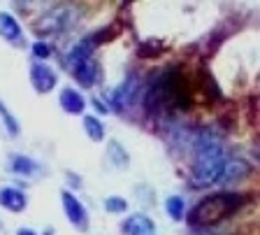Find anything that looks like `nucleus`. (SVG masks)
<instances>
[{
    "instance_id": "nucleus-14",
    "label": "nucleus",
    "mask_w": 260,
    "mask_h": 235,
    "mask_svg": "<svg viewBox=\"0 0 260 235\" xmlns=\"http://www.w3.org/2000/svg\"><path fill=\"white\" fill-rule=\"evenodd\" d=\"M12 170L21 172V175H30V172L38 170V165L32 163L30 159H26V156H12Z\"/></svg>"
},
{
    "instance_id": "nucleus-1",
    "label": "nucleus",
    "mask_w": 260,
    "mask_h": 235,
    "mask_svg": "<svg viewBox=\"0 0 260 235\" xmlns=\"http://www.w3.org/2000/svg\"><path fill=\"white\" fill-rule=\"evenodd\" d=\"M186 109L190 107V93L188 82L179 70L165 72L151 84L149 93H146V109L149 112H162V109Z\"/></svg>"
},
{
    "instance_id": "nucleus-12",
    "label": "nucleus",
    "mask_w": 260,
    "mask_h": 235,
    "mask_svg": "<svg viewBox=\"0 0 260 235\" xmlns=\"http://www.w3.org/2000/svg\"><path fill=\"white\" fill-rule=\"evenodd\" d=\"M84 131H86V135L93 142H100L105 137V128L100 124V119H95V116H84Z\"/></svg>"
},
{
    "instance_id": "nucleus-5",
    "label": "nucleus",
    "mask_w": 260,
    "mask_h": 235,
    "mask_svg": "<svg viewBox=\"0 0 260 235\" xmlns=\"http://www.w3.org/2000/svg\"><path fill=\"white\" fill-rule=\"evenodd\" d=\"M30 82H32V86H35V91L49 93L56 86L58 77H56V72L51 70L47 63H35V66L30 68Z\"/></svg>"
},
{
    "instance_id": "nucleus-16",
    "label": "nucleus",
    "mask_w": 260,
    "mask_h": 235,
    "mask_svg": "<svg viewBox=\"0 0 260 235\" xmlns=\"http://www.w3.org/2000/svg\"><path fill=\"white\" fill-rule=\"evenodd\" d=\"M105 208H107V212H125V210H128V202L119 196H112L105 200Z\"/></svg>"
},
{
    "instance_id": "nucleus-3",
    "label": "nucleus",
    "mask_w": 260,
    "mask_h": 235,
    "mask_svg": "<svg viewBox=\"0 0 260 235\" xmlns=\"http://www.w3.org/2000/svg\"><path fill=\"white\" fill-rule=\"evenodd\" d=\"M225 165H228V161L221 154V147L216 142L200 144V154H198V161L193 165V184L205 186V184L221 180Z\"/></svg>"
},
{
    "instance_id": "nucleus-15",
    "label": "nucleus",
    "mask_w": 260,
    "mask_h": 235,
    "mask_svg": "<svg viewBox=\"0 0 260 235\" xmlns=\"http://www.w3.org/2000/svg\"><path fill=\"white\" fill-rule=\"evenodd\" d=\"M162 49H165V44H162L160 40H149V42L140 44V51H137V54L140 56H158V54H162Z\"/></svg>"
},
{
    "instance_id": "nucleus-6",
    "label": "nucleus",
    "mask_w": 260,
    "mask_h": 235,
    "mask_svg": "<svg viewBox=\"0 0 260 235\" xmlns=\"http://www.w3.org/2000/svg\"><path fill=\"white\" fill-rule=\"evenodd\" d=\"M0 35L7 40V42H12L14 47H23L26 44V40H23V31L21 26H19V21H16L12 14H0Z\"/></svg>"
},
{
    "instance_id": "nucleus-2",
    "label": "nucleus",
    "mask_w": 260,
    "mask_h": 235,
    "mask_svg": "<svg viewBox=\"0 0 260 235\" xmlns=\"http://www.w3.org/2000/svg\"><path fill=\"white\" fill-rule=\"evenodd\" d=\"M244 205V196L239 193H214L209 198H202L188 214L190 226L200 228V226H214L218 224L221 219L235 214L239 208Z\"/></svg>"
},
{
    "instance_id": "nucleus-8",
    "label": "nucleus",
    "mask_w": 260,
    "mask_h": 235,
    "mask_svg": "<svg viewBox=\"0 0 260 235\" xmlns=\"http://www.w3.org/2000/svg\"><path fill=\"white\" fill-rule=\"evenodd\" d=\"M58 103H60V107H63L68 114H81V112H84V107H86L84 96H81L77 89H70V86L60 91Z\"/></svg>"
},
{
    "instance_id": "nucleus-19",
    "label": "nucleus",
    "mask_w": 260,
    "mask_h": 235,
    "mask_svg": "<svg viewBox=\"0 0 260 235\" xmlns=\"http://www.w3.org/2000/svg\"><path fill=\"white\" fill-rule=\"evenodd\" d=\"M16 235H38V233H32L30 228H21V230H19V233H16Z\"/></svg>"
},
{
    "instance_id": "nucleus-17",
    "label": "nucleus",
    "mask_w": 260,
    "mask_h": 235,
    "mask_svg": "<svg viewBox=\"0 0 260 235\" xmlns=\"http://www.w3.org/2000/svg\"><path fill=\"white\" fill-rule=\"evenodd\" d=\"M32 54L38 56V58H49L51 56V47L47 42H35L32 44Z\"/></svg>"
},
{
    "instance_id": "nucleus-20",
    "label": "nucleus",
    "mask_w": 260,
    "mask_h": 235,
    "mask_svg": "<svg viewBox=\"0 0 260 235\" xmlns=\"http://www.w3.org/2000/svg\"><path fill=\"white\" fill-rule=\"evenodd\" d=\"M193 235H209V233H193Z\"/></svg>"
},
{
    "instance_id": "nucleus-18",
    "label": "nucleus",
    "mask_w": 260,
    "mask_h": 235,
    "mask_svg": "<svg viewBox=\"0 0 260 235\" xmlns=\"http://www.w3.org/2000/svg\"><path fill=\"white\" fill-rule=\"evenodd\" d=\"M0 112H3V116H5V121H7V131H10L12 135H16V133H19V126H16V119L10 114V112H7L5 107H0Z\"/></svg>"
},
{
    "instance_id": "nucleus-4",
    "label": "nucleus",
    "mask_w": 260,
    "mask_h": 235,
    "mask_svg": "<svg viewBox=\"0 0 260 235\" xmlns=\"http://www.w3.org/2000/svg\"><path fill=\"white\" fill-rule=\"evenodd\" d=\"M60 198H63V210H65V217H68V221H70V224L75 226L77 230H86L88 228L86 208H84V205H81V202L77 200V198L72 196L70 191H63V193H60Z\"/></svg>"
},
{
    "instance_id": "nucleus-9",
    "label": "nucleus",
    "mask_w": 260,
    "mask_h": 235,
    "mask_svg": "<svg viewBox=\"0 0 260 235\" xmlns=\"http://www.w3.org/2000/svg\"><path fill=\"white\" fill-rule=\"evenodd\" d=\"M0 205L10 212H23L26 210V196L19 189L5 186V189H0Z\"/></svg>"
},
{
    "instance_id": "nucleus-11",
    "label": "nucleus",
    "mask_w": 260,
    "mask_h": 235,
    "mask_svg": "<svg viewBox=\"0 0 260 235\" xmlns=\"http://www.w3.org/2000/svg\"><path fill=\"white\" fill-rule=\"evenodd\" d=\"M93 38H86V40H81L79 44H77L75 49L70 51V56H68V66L70 68H75V66H79V63H84V61H88L91 58V47H93Z\"/></svg>"
},
{
    "instance_id": "nucleus-10",
    "label": "nucleus",
    "mask_w": 260,
    "mask_h": 235,
    "mask_svg": "<svg viewBox=\"0 0 260 235\" xmlns=\"http://www.w3.org/2000/svg\"><path fill=\"white\" fill-rule=\"evenodd\" d=\"M72 75L77 77V82H79L81 86H93L98 79V63H93L91 58L84 61V63L72 68Z\"/></svg>"
},
{
    "instance_id": "nucleus-13",
    "label": "nucleus",
    "mask_w": 260,
    "mask_h": 235,
    "mask_svg": "<svg viewBox=\"0 0 260 235\" xmlns=\"http://www.w3.org/2000/svg\"><path fill=\"white\" fill-rule=\"evenodd\" d=\"M165 210H168V214L174 219V221H181V219H184V214H186L184 198H179V196L168 198V202H165Z\"/></svg>"
},
{
    "instance_id": "nucleus-7",
    "label": "nucleus",
    "mask_w": 260,
    "mask_h": 235,
    "mask_svg": "<svg viewBox=\"0 0 260 235\" xmlns=\"http://www.w3.org/2000/svg\"><path fill=\"white\" fill-rule=\"evenodd\" d=\"M121 230L123 235H151L156 230V224L144 214H133L121 224Z\"/></svg>"
}]
</instances>
